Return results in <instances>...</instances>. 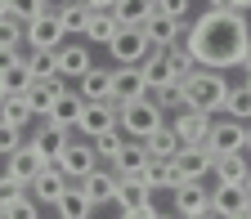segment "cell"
Returning a JSON list of instances; mask_svg holds the SVG:
<instances>
[{
  "label": "cell",
  "mask_w": 251,
  "mask_h": 219,
  "mask_svg": "<svg viewBox=\"0 0 251 219\" xmlns=\"http://www.w3.org/2000/svg\"><path fill=\"white\" fill-rule=\"evenodd\" d=\"M157 125H162V108L148 94L135 103H117V130H126V139H148Z\"/></svg>",
  "instance_id": "3957f363"
},
{
  "label": "cell",
  "mask_w": 251,
  "mask_h": 219,
  "mask_svg": "<svg viewBox=\"0 0 251 219\" xmlns=\"http://www.w3.org/2000/svg\"><path fill=\"white\" fill-rule=\"evenodd\" d=\"M76 183H81V193L90 197V206H108L112 193H117V175L112 170H99V166H94L85 179H76Z\"/></svg>",
  "instance_id": "44dd1931"
},
{
  "label": "cell",
  "mask_w": 251,
  "mask_h": 219,
  "mask_svg": "<svg viewBox=\"0 0 251 219\" xmlns=\"http://www.w3.org/2000/svg\"><path fill=\"white\" fill-rule=\"evenodd\" d=\"M242 188H247V197H251V166H247V179H242Z\"/></svg>",
  "instance_id": "816d5d0a"
},
{
  "label": "cell",
  "mask_w": 251,
  "mask_h": 219,
  "mask_svg": "<svg viewBox=\"0 0 251 219\" xmlns=\"http://www.w3.org/2000/svg\"><path fill=\"white\" fill-rule=\"evenodd\" d=\"M18 193H27V188H23L18 179H9V175H0V201H9V197H18Z\"/></svg>",
  "instance_id": "ee69618b"
},
{
  "label": "cell",
  "mask_w": 251,
  "mask_h": 219,
  "mask_svg": "<svg viewBox=\"0 0 251 219\" xmlns=\"http://www.w3.org/2000/svg\"><path fill=\"white\" fill-rule=\"evenodd\" d=\"M23 63H27L31 81H45V76H58V72H54V49H31V54H27Z\"/></svg>",
  "instance_id": "d590c367"
},
{
  "label": "cell",
  "mask_w": 251,
  "mask_h": 219,
  "mask_svg": "<svg viewBox=\"0 0 251 219\" xmlns=\"http://www.w3.org/2000/svg\"><path fill=\"white\" fill-rule=\"evenodd\" d=\"M18 63H23V58H18V49H9V45H0V76H5L9 67H18Z\"/></svg>",
  "instance_id": "f6af8a7d"
},
{
  "label": "cell",
  "mask_w": 251,
  "mask_h": 219,
  "mask_svg": "<svg viewBox=\"0 0 251 219\" xmlns=\"http://www.w3.org/2000/svg\"><path fill=\"white\" fill-rule=\"evenodd\" d=\"M188 219H220L215 210H202V215H188Z\"/></svg>",
  "instance_id": "681fc988"
},
{
  "label": "cell",
  "mask_w": 251,
  "mask_h": 219,
  "mask_svg": "<svg viewBox=\"0 0 251 219\" xmlns=\"http://www.w3.org/2000/svg\"><path fill=\"white\" fill-rule=\"evenodd\" d=\"M58 5H63V0H45V9H58Z\"/></svg>",
  "instance_id": "11a10c76"
},
{
  "label": "cell",
  "mask_w": 251,
  "mask_h": 219,
  "mask_svg": "<svg viewBox=\"0 0 251 219\" xmlns=\"http://www.w3.org/2000/svg\"><path fill=\"white\" fill-rule=\"evenodd\" d=\"M108 14L117 18V27H139V22L152 14V0H112Z\"/></svg>",
  "instance_id": "f546056e"
},
{
  "label": "cell",
  "mask_w": 251,
  "mask_h": 219,
  "mask_svg": "<svg viewBox=\"0 0 251 219\" xmlns=\"http://www.w3.org/2000/svg\"><path fill=\"white\" fill-rule=\"evenodd\" d=\"M5 14H9V0H0V18H5Z\"/></svg>",
  "instance_id": "db71d44e"
},
{
  "label": "cell",
  "mask_w": 251,
  "mask_h": 219,
  "mask_svg": "<svg viewBox=\"0 0 251 219\" xmlns=\"http://www.w3.org/2000/svg\"><path fill=\"white\" fill-rule=\"evenodd\" d=\"M76 130H81L85 139H99V134L117 130V103H112V99L85 103V108H81V116H76Z\"/></svg>",
  "instance_id": "52a82bcc"
},
{
  "label": "cell",
  "mask_w": 251,
  "mask_h": 219,
  "mask_svg": "<svg viewBox=\"0 0 251 219\" xmlns=\"http://www.w3.org/2000/svg\"><path fill=\"white\" fill-rule=\"evenodd\" d=\"M18 143H23V130H18V125H5V121H0V156H9Z\"/></svg>",
  "instance_id": "b9f144b4"
},
{
  "label": "cell",
  "mask_w": 251,
  "mask_h": 219,
  "mask_svg": "<svg viewBox=\"0 0 251 219\" xmlns=\"http://www.w3.org/2000/svg\"><path fill=\"white\" fill-rule=\"evenodd\" d=\"M220 112H229L233 121H251V81L229 85V94H225V108H220Z\"/></svg>",
  "instance_id": "1f68e13d"
},
{
  "label": "cell",
  "mask_w": 251,
  "mask_h": 219,
  "mask_svg": "<svg viewBox=\"0 0 251 219\" xmlns=\"http://www.w3.org/2000/svg\"><path fill=\"white\" fill-rule=\"evenodd\" d=\"M162 210H157L152 201H144V206H130V210H121V219H157Z\"/></svg>",
  "instance_id": "7bdbcfd3"
},
{
  "label": "cell",
  "mask_w": 251,
  "mask_h": 219,
  "mask_svg": "<svg viewBox=\"0 0 251 219\" xmlns=\"http://www.w3.org/2000/svg\"><path fill=\"white\" fill-rule=\"evenodd\" d=\"M148 94V81L144 72L135 67V63H117V72H112V103H135Z\"/></svg>",
  "instance_id": "9c48e42d"
},
{
  "label": "cell",
  "mask_w": 251,
  "mask_h": 219,
  "mask_svg": "<svg viewBox=\"0 0 251 219\" xmlns=\"http://www.w3.org/2000/svg\"><path fill=\"white\" fill-rule=\"evenodd\" d=\"M211 175H215V183H242L247 179V152H220V156H211Z\"/></svg>",
  "instance_id": "4316f807"
},
{
  "label": "cell",
  "mask_w": 251,
  "mask_h": 219,
  "mask_svg": "<svg viewBox=\"0 0 251 219\" xmlns=\"http://www.w3.org/2000/svg\"><path fill=\"white\" fill-rule=\"evenodd\" d=\"M139 72H144L148 89H157V85H175V81H179V72H175V58H171V49H148V54L139 58Z\"/></svg>",
  "instance_id": "8fae6325"
},
{
  "label": "cell",
  "mask_w": 251,
  "mask_h": 219,
  "mask_svg": "<svg viewBox=\"0 0 251 219\" xmlns=\"http://www.w3.org/2000/svg\"><path fill=\"white\" fill-rule=\"evenodd\" d=\"M27 143H31V152H36L41 161L50 166V161H58V152H63V148L72 143V134H68V125H54V121H45L41 130H36V134L27 139Z\"/></svg>",
  "instance_id": "30bf717a"
},
{
  "label": "cell",
  "mask_w": 251,
  "mask_h": 219,
  "mask_svg": "<svg viewBox=\"0 0 251 219\" xmlns=\"http://www.w3.org/2000/svg\"><path fill=\"white\" fill-rule=\"evenodd\" d=\"M117 36V18L103 9V14H90V22H85V41L90 45H108Z\"/></svg>",
  "instance_id": "d6a6232c"
},
{
  "label": "cell",
  "mask_w": 251,
  "mask_h": 219,
  "mask_svg": "<svg viewBox=\"0 0 251 219\" xmlns=\"http://www.w3.org/2000/svg\"><path fill=\"white\" fill-rule=\"evenodd\" d=\"M242 143H247V121H233V116H225V121H211V130H206V152L211 156H220V152H242Z\"/></svg>",
  "instance_id": "5b68a950"
},
{
  "label": "cell",
  "mask_w": 251,
  "mask_h": 219,
  "mask_svg": "<svg viewBox=\"0 0 251 219\" xmlns=\"http://www.w3.org/2000/svg\"><path fill=\"white\" fill-rule=\"evenodd\" d=\"M0 85H5V94H23L31 85V72H27V63H18V67H9L5 76H0Z\"/></svg>",
  "instance_id": "74e56055"
},
{
  "label": "cell",
  "mask_w": 251,
  "mask_h": 219,
  "mask_svg": "<svg viewBox=\"0 0 251 219\" xmlns=\"http://www.w3.org/2000/svg\"><path fill=\"white\" fill-rule=\"evenodd\" d=\"M108 49H112L117 63H135V67H139V58H144L152 45L144 41V31H139V27H117V36L108 41Z\"/></svg>",
  "instance_id": "5bb4252c"
},
{
  "label": "cell",
  "mask_w": 251,
  "mask_h": 219,
  "mask_svg": "<svg viewBox=\"0 0 251 219\" xmlns=\"http://www.w3.org/2000/svg\"><path fill=\"white\" fill-rule=\"evenodd\" d=\"M242 152H251V121H247V143H242Z\"/></svg>",
  "instance_id": "f907efd6"
},
{
  "label": "cell",
  "mask_w": 251,
  "mask_h": 219,
  "mask_svg": "<svg viewBox=\"0 0 251 219\" xmlns=\"http://www.w3.org/2000/svg\"><path fill=\"white\" fill-rule=\"evenodd\" d=\"M139 179L152 188V193H157V188H171V193H175V188L184 183V179H179V170H175L171 161H148V166L139 170Z\"/></svg>",
  "instance_id": "f1b7e54d"
},
{
  "label": "cell",
  "mask_w": 251,
  "mask_h": 219,
  "mask_svg": "<svg viewBox=\"0 0 251 219\" xmlns=\"http://www.w3.org/2000/svg\"><path fill=\"white\" fill-rule=\"evenodd\" d=\"M0 219H41L31 193H18V197H9V201H0Z\"/></svg>",
  "instance_id": "e575fe53"
},
{
  "label": "cell",
  "mask_w": 251,
  "mask_h": 219,
  "mask_svg": "<svg viewBox=\"0 0 251 219\" xmlns=\"http://www.w3.org/2000/svg\"><path fill=\"white\" fill-rule=\"evenodd\" d=\"M184 143L175 139V130L171 125H157V130L144 139V152H148V161H175V152H179Z\"/></svg>",
  "instance_id": "d4e9b609"
},
{
  "label": "cell",
  "mask_w": 251,
  "mask_h": 219,
  "mask_svg": "<svg viewBox=\"0 0 251 219\" xmlns=\"http://www.w3.org/2000/svg\"><path fill=\"white\" fill-rule=\"evenodd\" d=\"M81 5H85L90 14H103V9H112V0H81Z\"/></svg>",
  "instance_id": "bcb514c9"
},
{
  "label": "cell",
  "mask_w": 251,
  "mask_h": 219,
  "mask_svg": "<svg viewBox=\"0 0 251 219\" xmlns=\"http://www.w3.org/2000/svg\"><path fill=\"white\" fill-rule=\"evenodd\" d=\"M179 41H184L188 54H193L198 67L229 72L251 49V27H247V14H238V9H202Z\"/></svg>",
  "instance_id": "6da1fadb"
},
{
  "label": "cell",
  "mask_w": 251,
  "mask_h": 219,
  "mask_svg": "<svg viewBox=\"0 0 251 219\" xmlns=\"http://www.w3.org/2000/svg\"><path fill=\"white\" fill-rule=\"evenodd\" d=\"M85 67H90V45L85 41H72V45L54 49V72L58 76H85Z\"/></svg>",
  "instance_id": "ac0fdd59"
},
{
  "label": "cell",
  "mask_w": 251,
  "mask_h": 219,
  "mask_svg": "<svg viewBox=\"0 0 251 219\" xmlns=\"http://www.w3.org/2000/svg\"><path fill=\"white\" fill-rule=\"evenodd\" d=\"M81 81V99L85 103H99V99H112V72L108 67H94V63H90V67H85V76H76Z\"/></svg>",
  "instance_id": "603a6c76"
},
{
  "label": "cell",
  "mask_w": 251,
  "mask_h": 219,
  "mask_svg": "<svg viewBox=\"0 0 251 219\" xmlns=\"http://www.w3.org/2000/svg\"><path fill=\"white\" fill-rule=\"evenodd\" d=\"M233 219H251V206H247V210H242V215H233Z\"/></svg>",
  "instance_id": "9f6ffc18"
},
{
  "label": "cell",
  "mask_w": 251,
  "mask_h": 219,
  "mask_svg": "<svg viewBox=\"0 0 251 219\" xmlns=\"http://www.w3.org/2000/svg\"><path fill=\"white\" fill-rule=\"evenodd\" d=\"M148 166V152H144V139H121V148H117V156H112V175L121 179V175H139Z\"/></svg>",
  "instance_id": "7402d4cb"
},
{
  "label": "cell",
  "mask_w": 251,
  "mask_h": 219,
  "mask_svg": "<svg viewBox=\"0 0 251 219\" xmlns=\"http://www.w3.org/2000/svg\"><path fill=\"white\" fill-rule=\"evenodd\" d=\"M171 166L179 170L184 183H202V179L211 175V152H206V148H179Z\"/></svg>",
  "instance_id": "2e32d148"
},
{
  "label": "cell",
  "mask_w": 251,
  "mask_h": 219,
  "mask_svg": "<svg viewBox=\"0 0 251 219\" xmlns=\"http://www.w3.org/2000/svg\"><path fill=\"white\" fill-rule=\"evenodd\" d=\"M152 9H157V14H166V18H175V22H184L188 9H193V0H152Z\"/></svg>",
  "instance_id": "60d3db41"
},
{
  "label": "cell",
  "mask_w": 251,
  "mask_h": 219,
  "mask_svg": "<svg viewBox=\"0 0 251 219\" xmlns=\"http://www.w3.org/2000/svg\"><path fill=\"white\" fill-rule=\"evenodd\" d=\"M23 41L31 49H58L63 41H68V31H63V22H58L54 9H45V14H36V18L23 27Z\"/></svg>",
  "instance_id": "277c9868"
},
{
  "label": "cell",
  "mask_w": 251,
  "mask_h": 219,
  "mask_svg": "<svg viewBox=\"0 0 251 219\" xmlns=\"http://www.w3.org/2000/svg\"><path fill=\"white\" fill-rule=\"evenodd\" d=\"M90 148H94L99 161L112 166V156H117V148H121V130H108V134H99V139H90Z\"/></svg>",
  "instance_id": "8d00e7d4"
},
{
  "label": "cell",
  "mask_w": 251,
  "mask_h": 219,
  "mask_svg": "<svg viewBox=\"0 0 251 219\" xmlns=\"http://www.w3.org/2000/svg\"><path fill=\"white\" fill-rule=\"evenodd\" d=\"M54 166H58L63 175H68V179L76 183V179H85V175H90L94 166H99V156H94V148H90V139H72L68 148H63V152H58V161H54Z\"/></svg>",
  "instance_id": "8992f818"
},
{
  "label": "cell",
  "mask_w": 251,
  "mask_h": 219,
  "mask_svg": "<svg viewBox=\"0 0 251 219\" xmlns=\"http://www.w3.org/2000/svg\"><path fill=\"white\" fill-rule=\"evenodd\" d=\"M68 183H72V179H68V175H63V170L50 161V166H41V170H36V179L27 183V193H31V201H45V206H54V201H58V193H63Z\"/></svg>",
  "instance_id": "4fadbf2b"
},
{
  "label": "cell",
  "mask_w": 251,
  "mask_h": 219,
  "mask_svg": "<svg viewBox=\"0 0 251 219\" xmlns=\"http://www.w3.org/2000/svg\"><path fill=\"white\" fill-rule=\"evenodd\" d=\"M206 9H238V0H206Z\"/></svg>",
  "instance_id": "7dc6e473"
},
{
  "label": "cell",
  "mask_w": 251,
  "mask_h": 219,
  "mask_svg": "<svg viewBox=\"0 0 251 219\" xmlns=\"http://www.w3.org/2000/svg\"><path fill=\"white\" fill-rule=\"evenodd\" d=\"M0 99H5V85H0Z\"/></svg>",
  "instance_id": "680465c9"
},
{
  "label": "cell",
  "mask_w": 251,
  "mask_h": 219,
  "mask_svg": "<svg viewBox=\"0 0 251 219\" xmlns=\"http://www.w3.org/2000/svg\"><path fill=\"white\" fill-rule=\"evenodd\" d=\"M54 14H58V22H63V31H68V36H85V22H90V9L81 5V0H63V5H58Z\"/></svg>",
  "instance_id": "4dcf8cb0"
},
{
  "label": "cell",
  "mask_w": 251,
  "mask_h": 219,
  "mask_svg": "<svg viewBox=\"0 0 251 219\" xmlns=\"http://www.w3.org/2000/svg\"><path fill=\"white\" fill-rule=\"evenodd\" d=\"M58 89H63V76H45V81H31V85L23 89V103L31 108V116H45V112L54 108V99H58Z\"/></svg>",
  "instance_id": "e0dca14e"
},
{
  "label": "cell",
  "mask_w": 251,
  "mask_h": 219,
  "mask_svg": "<svg viewBox=\"0 0 251 219\" xmlns=\"http://www.w3.org/2000/svg\"><path fill=\"white\" fill-rule=\"evenodd\" d=\"M36 14H45V0H9V18H18V22H31Z\"/></svg>",
  "instance_id": "f35d334b"
},
{
  "label": "cell",
  "mask_w": 251,
  "mask_h": 219,
  "mask_svg": "<svg viewBox=\"0 0 251 219\" xmlns=\"http://www.w3.org/2000/svg\"><path fill=\"white\" fill-rule=\"evenodd\" d=\"M211 210V188L206 183H179L175 188V215L188 219V215H202Z\"/></svg>",
  "instance_id": "ffe728a7"
},
{
  "label": "cell",
  "mask_w": 251,
  "mask_h": 219,
  "mask_svg": "<svg viewBox=\"0 0 251 219\" xmlns=\"http://www.w3.org/2000/svg\"><path fill=\"white\" fill-rule=\"evenodd\" d=\"M81 108H85V99L76 89H58V99H54V108L45 112V121H54V125H76V116H81Z\"/></svg>",
  "instance_id": "83f0119b"
},
{
  "label": "cell",
  "mask_w": 251,
  "mask_h": 219,
  "mask_svg": "<svg viewBox=\"0 0 251 219\" xmlns=\"http://www.w3.org/2000/svg\"><path fill=\"white\" fill-rule=\"evenodd\" d=\"M112 201H117L121 210L144 206V201H152V188H148L139 175H121V179H117V193H112Z\"/></svg>",
  "instance_id": "484cf974"
},
{
  "label": "cell",
  "mask_w": 251,
  "mask_h": 219,
  "mask_svg": "<svg viewBox=\"0 0 251 219\" xmlns=\"http://www.w3.org/2000/svg\"><path fill=\"white\" fill-rule=\"evenodd\" d=\"M175 139L184 143V148H202L206 143V130H211V112H193V108H179L175 112Z\"/></svg>",
  "instance_id": "ba28073f"
},
{
  "label": "cell",
  "mask_w": 251,
  "mask_h": 219,
  "mask_svg": "<svg viewBox=\"0 0 251 219\" xmlns=\"http://www.w3.org/2000/svg\"><path fill=\"white\" fill-rule=\"evenodd\" d=\"M23 27H27V22H18V18H9V14H5V18H0V45L18 49V45H23Z\"/></svg>",
  "instance_id": "ab89813d"
},
{
  "label": "cell",
  "mask_w": 251,
  "mask_h": 219,
  "mask_svg": "<svg viewBox=\"0 0 251 219\" xmlns=\"http://www.w3.org/2000/svg\"><path fill=\"white\" fill-rule=\"evenodd\" d=\"M0 121H5V125H18V130L31 121V108L23 103V94H5V99H0Z\"/></svg>",
  "instance_id": "836d02e7"
},
{
  "label": "cell",
  "mask_w": 251,
  "mask_h": 219,
  "mask_svg": "<svg viewBox=\"0 0 251 219\" xmlns=\"http://www.w3.org/2000/svg\"><path fill=\"white\" fill-rule=\"evenodd\" d=\"M157 219H179V215H157Z\"/></svg>",
  "instance_id": "6f0895ef"
},
{
  "label": "cell",
  "mask_w": 251,
  "mask_h": 219,
  "mask_svg": "<svg viewBox=\"0 0 251 219\" xmlns=\"http://www.w3.org/2000/svg\"><path fill=\"white\" fill-rule=\"evenodd\" d=\"M247 206H251V197H247L242 183H215V188H211V210H215L220 219H233V215H242Z\"/></svg>",
  "instance_id": "9a60e30c"
},
{
  "label": "cell",
  "mask_w": 251,
  "mask_h": 219,
  "mask_svg": "<svg viewBox=\"0 0 251 219\" xmlns=\"http://www.w3.org/2000/svg\"><path fill=\"white\" fill-rule=\"evenodd\" d=\"M225 94H229V81L215 67H193V72L179 76V103L193 108V112H220Z\"/></svg>",
  "instance_id": "7a4b0ae2"
},
{
  "label": "cell",
  "mask_w": 251,
  "mask_h": 219,
  "mask_svg": "<svg viewBox=\"0 0 251 219\" xmlns=\"http://www.w3.org/2000/svg\"><path fill=\"white\" fill-rule=\"evenodd\" d=\"M90 197L81 193V183H68V188H63V193H58V201H54V215L58 219H90Z\"/></svg>",
  "instance_id": "cb8c5ba5"
},
{
  "label": "cell",
  "mask_w": 251,
  "mask_h": 219,
  "mask_svg": "<svg viewBox=\"0 0 251 219\" xmlns=\"http://www.w3.org/2000/svg\"><path fill=\"white\" fill-rule=\"evenodd\" d=\"M247 9H251V0H238V14H247Z\"/></svg>",
  "instance_id": "f5cc1de1"
},
{
  "label": "cell",
  "mask_w": 251,
  "mask_h": 219,
  "mask_svg": "<svg viewBox=\"0 0 251 219\" xmlns=\"http://www.w3.org/2000/svg\"><path fill=\"white\" fill-rule=\"evenodd\" d=\"M41 166H45V161H41L36 152H31V143H18V148L5 156V175H9V179H18L23 188L36 179V170H41Z\"/></svg>",
  "instance_id": "d6986e66"
},
{
  "label": "cell",
  "mask_w": 251,
  "mask_h": 219,
  "mask_svg": "<svg viewBox=\"0 0 251 219\" xmlns=\"http://www.w3.org/2000/svg\"><path fill=\"white\" fill-rule=\"evenodd\" d=\"M139 31H144V41L152 45V49H166V45H175L179 36H184V22H175V18H166V14H148L144 22H139Z\"/></svg>",
  "instance_id": "7c38bea8"
},
{
  "label": "cell",
  "mask_w": 251,
  "mask_h": 219,
  "mask_svg": "<svg viewBox=\"0 0 251 219\" xmlns=\"http://www.w3.org/2000/svg\"><path fill=\"white\" fill-rule=\"evenodd\" d=\"M238 67H242V72H247V81H251V49L242 54V63H238Z\"/></svg>",
  "instance_id": "c3c4849f"
}]
</instances>
